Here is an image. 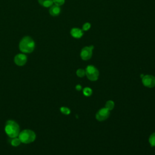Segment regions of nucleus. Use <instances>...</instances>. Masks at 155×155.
<instances>
[{
  "label": "nucleus",
  "instance_id": "6ab92c4d",
  "mask_svg": "<svg viewBox=\"0 0 155 155\" xmlns=\"http://www.w3.org/2000/svg\"><path fill=\"white\" fill-rule=\"evenodd\" d=\"M90 27H91V24H90V23H89V22H86V23L84 24V25H83V26H82V29H83V30H84V31H87V30H88L90 28Z\"/></svg>",
  "mask_w": 155,
  "mask_h": 155
},
{
  "label": "nucleus",
  "instance_id": "f257e3e1",
  "mask_svg": "<svg viewBox=\"0 0 155 155\" xmlns=\"http://www.w3.org/2000/svg\"><path fill=\"white\" fill-rule=\"evenodd\" d=\"M35 47V43L34 40L28 36L23 37L19 44V48L24 53H31L34 50Z\"/></svg>",
  "mask_w": 155,
  "mask_h": 155
},
{
  "label": "nucleus",
  "instance_id": "9d476101",
  "mask_svg": "<svg viewBox=\"0 0 155 155\" xmlns=\"http://www.w3.org/2000/svg\"><path fill=\"white\" fill-rule=\"evenodd\" d=\"M61 13V8L56 5H52L49 9V13L53 16H58Z\"/></svg>",
  "mask_w": 155,
  "mask_h": 155
},
{
  "label": "nucleus",
  "instance_id": "6e6552de",
  "mask_svg": "<svg viewBox=\"0 0 155 155\" xmlns=\"http://www.w3.org/2000/svg\"><path fill=\"white\" fill-rule=\"evenodd\" d=\"M27 61V57L25 54L19 53L17 54L14 58V62L18 66L24 65Z\"/></svg>",
  "mask_w": 155,
  "mask_h": 155
},
{
  "label": "nucleus",
  "instance_id": "0eeeda50",
  "mask_svg": "<svg viewBox=\"0 0 155 155\" xmlns=\"http://www.w3.org/2000/svg\"><path fill=\"white\" fill-rule=\"evenodd\" d=\"M110 116V110L107 108H102L100 109L96 114V118L99 121H103L107 119Z\"/></svg>",
  "mask_w": 155,
  "mask_h": 155
},
{
  "label": "nucleus",
  "instance_id": "dca6fc26",
  "mask_svg": "<svg viewBox=\"0 0 155 155\" xmlns=\"http://www.w3.org/2000/svg\"><path fill=\"white\" fill-rule=\"evenodd\" d=\"M76 74L78 77L82 78L85 75V70L82 69V68H79L76 71Z\"/></svg>",
  "mask_w": 155,
  "mask_h": 155
},
{
  "label": "nucleus",
  "instance_id": "4468645a",
  "mask_svg": "<svg viewBox=\"0 0 155 155\" xmlns=\"http://www.w3.org/2000/svg\"><path fill=\"white\" fill-rule=\"evenodd\" d=\"M149 142L152 147H155V133L151 134L149 137Z\"/></svg>",
  "mask_w": 155,
  "mask_h": 155
},
{
  "label": "nucleus",
  "instance_id": "39448f33",
  "mask_svg": "<svg viewBox=\"0 0 155 155\" xmlns=\"http://www.w3.org/2000/svg\"><path fill=\"white\" fill-rule=\"evenodd\" d=\"M94 48L93 45H90L89 47H84L81 51L80 56L81 58L85 61L88 60L91 58L92 56V50Z\"/></svg>",
  "mask_w": 155,
  "mask_h": 155
},
{
  "label": "nucleus",
  "instance_id": "a211bd4d",
  "mask_svg": "<svg viewBox=\"0 0 155 155\" xmlns=\"http://www.w3.org/2000/svg\"><path fill=\"white\" fill-rule=\"evenodd\" d=\"M65 2V0H53V3L54 5L61 6Z\"/></svg>",
  "mask_w": 155,
  "mask_h": 155
},
{
  "label": "nucleus",
  "instance_id": "7ed1b4c3",
  "mask_svg": "<svg viewBox=\"0 0 155 155\" xmlns=\"http://www.w3.org/2000/svg\"><path fill=\"white\" fill-rule=\"evenodd\" d=\"M18 138L21 140V143L25 144L30 143L34 142L36 139V134L33 131L29 129H26L19 133Z\"/></svg>",
  "mask_w": 155,
  "mask_h": 155
},
{
  "label": "nucleus",
  "instance_id": "aec40b11",
  "mask_svg": "<svg viewBox=\"0 0 155 155\" xmlns=\"http://www.w3.org/2000/svg\"><path fill=\"white\" fill-rule=\"evenodd\" d=\"M81 88H82V87H81L80 85H77L76 86V89L77 90H81Z\"/></svg>",
  "mask_w": 155,
  "mask_h": 155
},
{
  "label": "nucleus",
  "instance_id": "1a4fd4ad",
  "mask_svg": "<svg viewBox=\"0 0 155 155\" xmlns=\"http://www.w3.org/2000/svg\"><path fill=\"white\" fill-rule=\"evenodd\" d=\"M71 35L76 39L81 38L83 35V31L79 28H73L70 31Z\"/></svg>",
  "mask_w": 155,
  "mask_h": 155
},
{
  "label": "nucleus",
  "instance_id": "ddd939ff",
  "mask_svg": "<svg viewBox=\"0 0 155 155\" xmlns=\"http://www.w3.org/2000/svg\"><path fill=\"white\" fill-rule=\"evenodd\" d=\"M114 107V103L113 101H108L106 102L105 108H107L108 110H113Z\"/></svg>",
  "mask_w": 155,
  "mask_h": 155
},
{
  "label": "nucleus",
  "instance_id": "f8f14e48",
  "mask_svg": "<svg viewBox=\"0 0 155 155\" xmlns=\"http://www.w3.org/2000/svg\"><path fill=\"white\" fill-rule=\"evenodd\" d=\"M21 142L19 140V139L18 138V137L12 138V140L10 142L11 145L13 147H17V146L21 144Z\"/></svg>",
  "mask_w": 155,
  "mask_h": 155
},
{
  "label": "nucleus",
  "instance_id": "9b49d317",
  "mask_svg": "<svg viewBox=\"0 0 155 155\" xmlns=\"http://www.w3.org/2000/svg\"><path fill=\"white\" fill-rule=\"evenodd\" d=\"M38 1L41 5L44 7H51L53 4V0H38Z\"/></svg>",
  "mask_w": 155,
  "mask_h": 155
},
{
  "label": "nucleus",
  "instance_id": "f3484780",
  "mask_svg": "<svg viewBox=\"0 0 155 155\" xmlns=\"http://www.w3.org/2000/svg\"><path fill=\"white\" fill-rule=\"evenodd\" d=\"M60 111H61V113H62L63 114H69L70 113V110L67 108V107H61L60 108Z\"/></svg>",
  "mask_w": 155,
  "mask_h": 155
},
{
  "label": "nucleus",
  "instance_id": "20e7f679",
  "mask_svg": "<svg viewBox=\"0 0 155 155\" xmlns=\"http://www.w3.org/2000/svg\"><path fill=\"white\" fill-rule=\"evenodd\" d=\"M85 75L89 80L95 81L99 78V73L98 70L95 67L90 65H88L85 68Z\"/></svg>",
  "mask_w": 155,
  "mask_h": 155
},
{
  "label": "nucleus",
  "instance_id": "423d86ee",
  "mask_svg": "<svg viewBox=\"0 0 155 155\" xmlns=\"http://www.w3.org/2000/svg\"><path fill=\"white\" fill-rule=\"evenodd\" d=\"M142 82L143 84L148 88L155 87V77L152 75H145L143 76Z\"/></svg>",
  "mask_w": 155,
  "mask_h": 155
},
{
  "label": "nucleus",
  "instance_id": "2eb2a0df",
  "mask_svg": "<svg viewBox=\"0 0 155 155\" xmlns=\"http://www.w3.org/2000/svg\"><path fill=\"white\" fill-rule=\"evenodd\" d=\"M83 93L85 96H90L92 94V90L89 87H85L83 90Z\"/></svg>",
  "mask_w": 155,
  "mask_h": 155
},
{
  "label": "nucleus",
  "instance_id": "f03ea898",
  "mask_svg": "<svg viewBox=\"0 0 155 155\" xmlns=\"http://www.w3.org/2000/svg\"><path fill=\"white\" fill-rule=\"evenodd\" d=\"M5 132L10 138L17 137L20 133L18 124L13 120H8L5 125Z\"/></svg>",
  "mask_w": 155,
  "mask_h": 155
}]
</instances>
